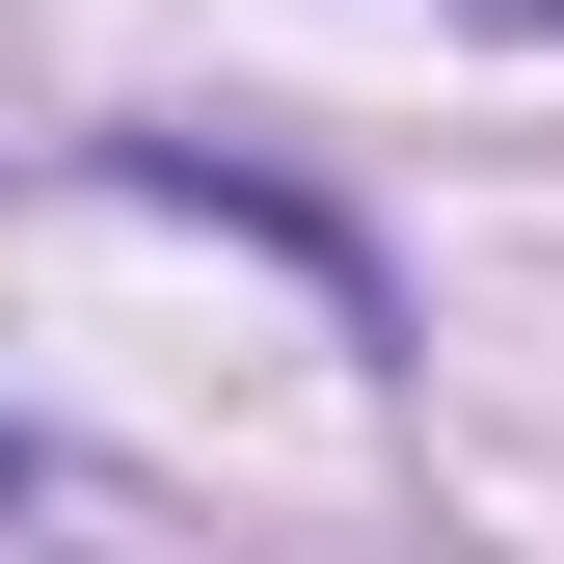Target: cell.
Segmentation results:
<instances>
[{
  "mask_svg": "<svg viewBox=\"0 0 564 564\" xmlns=\"http://www.w3.org/2000/svg\"><path fill=\"white\" fill-rule=\"evenodd\" d=\"M28 484H54V457H28V431H0V511H28Z\"/></svg>",
  "mask_w": 564,
  "mask_h": 564,
  "instance_id": "6da1fadb",
  "label": "cell"
},
{
  "mask_svg": "<svg viewBox=\"0 0 564 564\" xmlns=\"http://www.w3.org/2000/svg\"><path fill=\"white\" fill-rule=\"evenodd\" d=\"M511 28H564V0H511Z\"/></svg>",
  "mask_w": 564,
  "mask_h": 564,
  "instance_id": "7a4b0ae2",
  "label": "cell"
}]
</instances>
